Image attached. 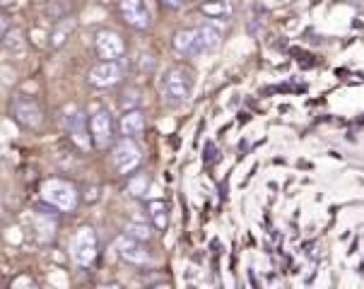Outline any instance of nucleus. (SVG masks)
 <instances>
[{"mask_svg":"<svg viewBox=\"0 0 364 289\" xmlns=\"http://www.w3.org/2000/svg\"><path fill=\"white\" fill-rule=\"evenodd\" d=\"M196 84V72L186 65H171L164 70V75L159 77V92L166 102L181 104L186 102L193 92Z\"/></svg>","mask_w":364,"mask_h":289,"instance_id":"f257e3e1","label":"nucleus"},{"mask_svg":"<svg viewBox=\"0 0 364 289\" xmlns=\"http://www.w3.org/2000/svg\"><path fill=\"white\" fill-rule=\"evenodd\" d=\"M41 198H44L46 205H51L60 212H75L80 202L77 188L68 181H60V178H48L41 186Z\"/></svg>","mask_w":364,"mask_h":289,"instance_id":"f03ea898","label":"nucleus"},{"mask_svg":"<svg viewBox=\"0 0 364 289\" xmlns=\"http://www.w3.org/2000/svg\"><path fill=\"white\" fill-rule=\"evenodd\" d=\"M114 167L121 176H128L131 171L138 169L140 159H143V152H140L135 138H121L119 143L114 145Z\"/></svg>","mask_w":364,"mask_h":289,"instance_id":"7ed1b4c3","label":"nucleus"},{"mask_svg":"<svg viewBox=\"0 0 364 289\" xmlns=\"http://www.w3.org/2000/svg\"><path fill=\"white\" fill-rule=\"evenodd\" d=\"M70 256L75 258L80 266H90L97 258V234L92 227H82L73 234L70 239Z\"/></svg>","mask_w":364,"mask_h":289,"instance_id":"20e7f679","label":"nucleus"},{"mask_svg":"<svg viewBox=\"0 0 364 289\" xmlns=\"http://www.w3.org/2000/svg\"><path fill=\"white\" fill-rule=\"evenodd\" d=\"M12 119L20 123L22 128H27V131H39L41 128V109L39 104L34 99H29V97H17L15 102H12Z\"/></svg>","mask_w":364,"mask_h":289,"instance_id":"39448f33","label":"nucleus"},{"mask_svg":"<svg viewBox=\"0 0 364 289\" xmlns=\"http://www.w3.org/2000/svg\"><path fill=\"white\" fill-rule=\"evenodd\" d=\"M95 51L102 60H121L126 53V44L114 29H100L95 34Z\"/></svg>","mask_w":364,"mask_h":289,"instance_id":"423d86ee","label":"nucleus"},{"mask_svg":"<svg viewBox=\"0 0 364 289\" xmlns=\"http://www.w3.org/2000/svg\"><path fill=\"white\" fill-rule=\"evenodd\" d=\"M123 77V67L119 65V60H102L90 70V84L97 89H109L114 84H119Z\"/></svg>","mask_w":364,"mask_h":289,"instance_id":"0eeeda50","label":"nucleus"},{"mask_svg":"<svg viewBox=\"0 0 364 289\" xmlns=\"http://www.w3.org/2000/svg\"><path fill=\"white\" fill-rule=\"evenodd\" d=\"M90 131H92V145L97 150H107V147L114 143V119H111L109 111H97L90 119Z\"/></svg>","mask_w":364,"mask_h":289,"instance_id":"6e6552de","label":"nucleus"},{"mask_svg":"<svg viewBox=\"0 0 364 289\" xmlns=\"http://www.w3.org/2000/svg\"><path fill=\"white\" fill-rule=\"evenodd\" d=\"M65 126H68V133L75 143L87 150L90 147V140H92V131H87V119H85V111L80 107H65Z\"/></svg>","mask_w":364,"mask_h":289,"instance_id":"1a4fd4ad","label":"nucleus"},{"mask_svg":"<svg viewBox=\"0 0 364 289\" xmlns=\"http://www.w3.org/2000/svg\"><path fill=\"white\" fill-rule=\"evenodd\" d=\"M119 10L128 27L138 29V32L150 27V10L145 8L143 0H119Z\"/></svg>","mask_w":364,"mask_h":289,"instance_id":"9d476101","label":"nucleus"},{"mask_svg":"<svg viewBox=\"0 0 364 289\" xmlns=\"http://www.w3.org/2000/svg\"><path fill=\"white\" fill-rule=\"evenodd\" d=\"M116 251H119L121 261H126L128 266H145V263H150V253H147L143 241L128 236V234L116 241Z\"/></svg>","mask_w":364,"mask_h":289,"instance_id":"9b49d317","label":"nucleus"},{"mask_svg":"<svg viewBox=\"0 0 364 289\" xmlns=\"http://www.w3.org/2000/svg\"><path fill=\"white\" fill-rule=\"evenodd\" d=\"M174 51L178 56H200V44H198V27L196 29H178L174 34Z\"/></svg>","mask_w":364,"mask_h":289,"instance_id":"f8f14e48","label":"nucleus"},{"mask_svg":"<svg viewBox=\"0 0 364 289\" xmlns=\"http://www.w3.org/2000/svg\"><path fill=\"white\" fill-rule=\"evenodd\" d=\"M143 128H145V119L138 109H128L119 121V131L123 138H138L143 133Z\"/></svg>","mask_w":364,"mask_h":289,"instance_id":"ddd939ff","label":"nucleus"},{"mask_svg":"<svg viewBox=\"0 0 364 289\" xmlns=\"http://www.w3.org/2000/svg\"><path fill=\"white\" fill-rule=\"evenodd\" d=\"M147 217L152 219V224H155L157 229H166V224H169V212H166V205L162 200L147 202Z\"/></svg>","mask_w":364,"mask_h":289,"instance_id":"4468645a","label":"nucleus"},{"mask_svg":"<svg viewBox=\"0 0 364 289\" xmlns=\"http://www.w3.org/2000/svg\"><path fill=\"white\" fill-rule=\"evenodd\" d=\"M198 44H200V53H210L220 46V32L215 27H198Z\"/></svg>","mask_w":364,"mask_h":289,"instance_id":"2eb2a0df","label":"nucleus"},{"mask_svg":"<svg viewBox=\"0 0 364 289\" xmlns=\"http://www.w3.org/2000/svg\"><path fill=\"white\" fill-rule=\"evenodd\" d=\"M200 10L205 12L208 17H230L232 8L225 3V0H210V3H203Z\"/></svg>","mask_w":364,"mask_h":289,"instance_id":"dca6fc26","label":"nucleus"},{"mask_svg":"<svg viewBox=\"0 0 364 289\" xmlns=\"http://www.w3.org/2000/svg\"><path fill=\"white\" fill-rule=\"evenodd\" d=\"M126 234L133 239H138V241H150L152 239V231L147 224H140V222H128L126 224Z\"/></svg>","mask_w":364,"mask_h":289,"instance_id":"f3484780","label":"nucleus"},{"mask_svg":"<svg viewBox=\"0 0 364 289\" xmlns=\"http://www.w3.org/2000/svg\"><path fill=\"white\" fill-rule=\"evenodd\" d=\"M73 29V27H70ZM70 29H55V32L51 34V41H48V44H51V48H60L65 44V39H68V34H70Z\"/></svg>","mask_w":364,"mask_h":289,"instance_id":"a211bd4d","label":"nucleus"},{"mask_svg":"<svg viewBox=\"0 0 364 289\" xmlns=\"http://www.w3.org/2000/svg\"><path fill=\"white\" fill-rule=\"evenodd\" d=\"M166 8H183L186 5V0H162Z\"/></svg>","mask_w":364,"mask_h":289,"instance_id":"6ab92c4d","label":"nucleus"}]
</instances>
